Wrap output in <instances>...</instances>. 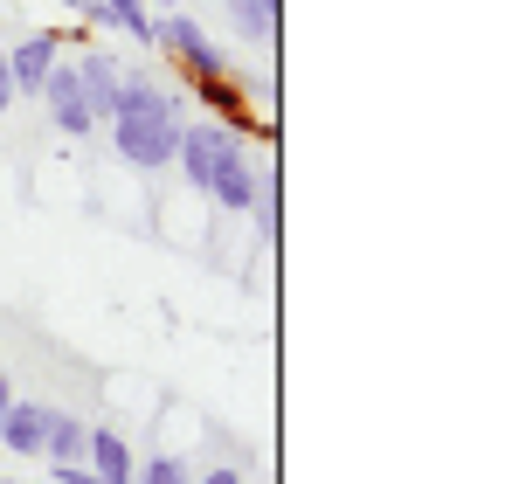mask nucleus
I'll use <instances>...</instances> for the list:
<instances>
[{
  "label": "nucleus",
  "mask_w": 512,
  "mask_h": 484,
  "mask_svg": "<svg viewBox=\"0 0 512 484\" xmlns=\"http://www.w3.org/2000/svg\"><path fill=\"white\" fill-rule=\"evenodd\" d=\"M111 146L132 166H167L180 146V111H146V118H111Z\"/></svg>",
  "instance_id": "nucleus-1"
},
{
  "label": "nucleus",
  "mask_w": 512,
  "mask_h": 484,
  "mask_svg": "<svg viewBox=\"0 0 512 484\" xmlns=\"http://www.w3.org/2000/svg\"><path fill=\"white\" fill-rule=\"evenodd\" d=\"M208 201H222V208H256V173L243 160V146H236V132L229 125H215V146H208V187H201Z\"/></svg>",
  "instance_id": "nucleus-2"
},
{
  "label": "nucleus",
  "mask_w": 512,
  "mask_h": 484,
  "mask_svg": "<svg viewBox=\"0 0 512 484\" xmlns=\"http://www.w3.org/2000/svg\"><path fill=\"white\" fill-rule=\"evenodd\" d=\"M153 35H160V49H167V56H180V63H187V77H194V83H215V77H222V49L208 42V28H201V21L167 14Z\"/></svg>",
  "instance_id": "nucleus-3"
},
{
  "label": "nucleus",
  "mask_w": 512,
  "mask_h": 484,
  "mask_svg": "<svg viewBox=\"0 0 512 484\" xmlns=\"http://www.w3.org/2000/svg\"><path fill=\"white\" fill-rule=\"evenodd\" d=\"M35 97H49V118H56L70 139H90V132H97V118H90V104H84V77H77V63H49V77H42Z\"/></svg>",
  "instance_id": "nucleus-4"
},
{
  "label": "nucleus",
  "mask_w": 512,
  "mask_h": 484,
  "mask_svg": "<svg viewBox=\"0 0 512 484\" xmlns=\"http://www.w3.org/2000/svg\"><path fill=\"white\" fill-rule=\"evenodd\" d=\"M84 464H90V478L97 484H132V443L118 436V429H90L84 436Z\"/></svg>",
  "instance_id": "nucleus-5"
},
{
  "label": "nucleus",
  "mask_w": 512,
  "mask_h": 484,
  "mask_svg": "<svg viewBox=\"0 0 512 484\" xmlns=\"http://www.w3.org/2000/svg\"><path fill=\"white\" fill-rule=\"evenodd\" d=\"M42 436H49V408L42 402H7V415H0V443H7L14 457H42Z\"/></svg>",
  "instance_id": "nucleus-6"
},
{
  "label": "nucleus",
  "mask_w": 512,
  "mask_h": 484,
  "mask_svg": "<svg viewBox=\"0 0 512 484\" xmlns=\"http://www.w3.org/2000/svg\"><path fill=\"white\" fill-rule=\"evenodd\" d=\"M56 63V35H28L21 49H7V77H14V97H35L42 77Z\"/></svg>",
  "instance_id": "nucleus-7"
},
{
  "label": "nucleus",
  "mask_w": 512,
  "mask_h": 484,
  "mask_svg": "<svg viewBox=\"0 0 512 484\" xmlns=\"http://www.w3.org/2000/svg\"><path fill=\"white\" fill-rule=\"evenodd\" d=\"M77 77H84V104H90V118H111V97H118V63L97 49V56H84L77 63Z\"/></svg>",
  "instance_id": "nucleus-8"
},
{
  "label": "nucleus",
  "mask_w": 512,
  "mask_h": 484,
  "mask_svg": "<svg viewBox=\"0 0 512 484\" xmlns=\"http://www.w3.org/2000/svg\"><path fill=\"white\" fill-rule=\"evenodd\" d=\"M146 111H173V97H167V90H153V77H118L111 118H146Z\"/></svg>",
  "instance_id": "nucleus-9"
},
{
  "label": "nucleus",
  "mask_w": 512,
  "mask_h": 484,
  "mask_svg": "<svg viewBox=\"0 0 512 484\" xmlns=\"http://www.w3.org/2000/svg\"><path fill=\"white\" fill-rule=\"evenodd\" d=\"M84 436H90L84 415H49V436H42L49 464H77V457H84Z\"/></svg>",
  "instance_id": "nucleus-10"
},
{
  "label": "nucleus",
  "mask_w": 512,
  "mask_h": 484,
  "mask_svg": "<svg viewBox=\"0 0 512 484\" xmlns=\"http://www.w3.org/2000/svg\"><path fill=\"white\" fill-rule=\"evenodd\" d=\"M104 14H111V28L139 35V42H160V35H153V14H146V0H104Z\"/></svg>",
  "instance_id": "nucleus-11"
},
{
  "label": "nucleus",
  "mask_w": 512,
  "mask_h": 484,
  "mask_svg": "<svg viewBox=\"0 0 512 484\" xmlns=\"http://www.w3.org/2000/svg\"><path fill=\"white\" fill-rule=\"evenodd\" d=\"M132 478H139V484H194V471H187L180 457H153V464H146V471H132Z\"/></svg>",
  "instance_id": "nucleus-12"
},
{
  "label": "nucleus",
  "mask_w": 512,
  "mask_h": 484,
  "mask_svg": "<svg viewBox=\"0 0 512 484\" xmlns=\"http://www.w3.org/2000/svg\"><path fill=\"white\" fill-rule=\"evenodd\" d=\"M263 242H277V180H263Z\"/></svg>",
  "instance_id": "nucleus-13"
},
{
  "label": "nucleus",
  "mask_w": 512,
  "mask_h": 484,
  "mask_svg": "<svg viewBox=\"0 0 512 484\" xmlns=\"http://www.w3.org/2000/svg\"><path fill=\"white\" fill-rule=\"evenodd\" d=\"M14 104V77H7V49H0V111Z\"/></svg>",
  "instance_id": "nucleus-14"
},
{
  "label": "nucleus",
  "mask_w": 512,
  "mask_h": 484,
  "mask_svg": "<svg viewBox=\"0 0 512 484\" xmlns=\"http://www.w3.org/2000/svg\"><path fill=\"white\" fill-rule=\"evenodd\" d=\"M194 484H243V471H208V478H194Z\"/></svg>",
  "instance_id": "nucleus-15"
},
{
  "label": "nucleus",
  "mask_w": 512,
  "mask_h": 484,
  "mask_svg": "<svg viewBox=\"0 0 512 484\" xmlns=\"http://www.w3.org/2000/svg\"><path fill=\"white\" fill-rule=\"evenodd\" d=\"M7 402H14V381H7V367H0V415H7Z\"/></svg>",
  "instance_id": "nucleus-16"
},
{
  "label": "nucleus",
  "mask_w": 512,
  "mask_h": 484,
  "mask_svg": "<svg viewBox=\"0 0 512 484\" xmlns=\"http://www.w3.org/2000/svg\"><path fill=\"white\" fill-rule=\"evenodd\" d=\"M256 7H263V21H270V28H277V7H284V0H256Z\"/></svg>",
  "instance_id": "nucleus-17"
},
{
  "label": "nucleus",
  "mask_w": 512,
  "mask_h": 484,
  "mask_svg": "<svg viewBox=\"0 0 512 484\" xmlns=\"http://www.w3.org/2000/svg\"><path fill=\"white\" fill-rule=\"evenodd\" d=\"M63 7H77V14H90V0H63Z\"/></svg>",
  "instance_id": "nucleus-18"
},
{
  "label": "nucleus",
  "mask_w": 512,
  "mask_h": 484,
  "mask_svg": "<svg viewBox=\"0 0 512 484\" xmlns=\"http://www.w3.org/2000/svg\"><path fill=\"white\" fill-rule=\"evenodd\" d=\"M153 7H167V0H153Z\"/></svg>",
  "instance_id": "nucleus-19"
}]
</instances>
